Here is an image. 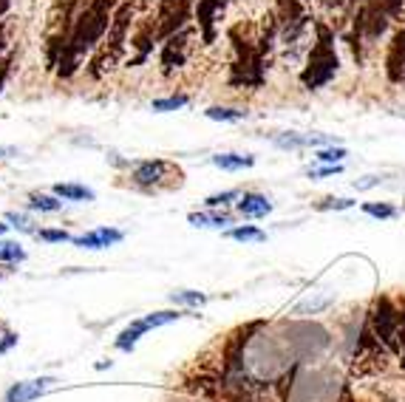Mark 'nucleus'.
Returning a JSON list of instances; mask_svg holds the SVG:
<instances>
[{"mask_svg":"<svg viewBox=\"0 0 405 402\" xmlns=\"http://www.w3.org/2000/svg\"><path fill=\"white\" fill-rule=\"evenodd\" d=\"M391 357L394 354L363 323L360 337H357V349H354V360H352V371H354V374L357 377H374V374H380V371H386V365H388Z\"/></svg>","mask_w":405,"mask_h":402,"instance_id":"20e7f679","label":"nucleus"},{"mask_svg":"<svg viewBox=\"0 0 405 402\" xmlns=\"http://www.w3.org/2000/svg\"><path fill=\"white\" fill-rule=\"evenodd\" d=\"M213 165L222 170H244V167H253L255 159L241 156V153H218V156H213Z\"/></svg>","mask_w":405,"mask_h":402,"instance_id":"f3484780","label":"nucleus"},{"mask_svg":"<svg viewBox=\"0 0 405 402\" xmlns=\"http://www.w3.org/2000/svg\"><path fill=\"white\" fill-rule=\"evenodd\" d=\"M17 346V331H12L3 320H0V354H9Z\"/></svg>","mask_w":405,"mask_h":402,"instance_id":"c756f323","label":"nucleus"},{"mask_svg":"<svg viewBox=\"0 0 405 402\" xmlns=\"http://www.w3.org/2000/svg\"><path fill=\"white\" fill-rule=\"evenodd\" d=\"M366 326L394 357H399V306L388 295H377L371 300Z\"/></svg>","mask_w":405,"mask_h":402,"instance_id":"7ed1b4c3","label":"nucleus"},{"mask_svg":"<svg viewBox=\"0 0 405 402\" xmlns=\"http://www.w3.org/2000/svg\"><path fill=\"white\" fill-rule=\"evenodd\" d=\"M0 281H3V272H0Z\"/></svg>","mask_w":405,"mask_h":402,"instance_id":"c03bdc74","label":"nucleus"},{"mask_svg":"<svg viewBox=\"0 0 405 402\" xmlns=\"http://www.w3.org/2000/svg\"><path fill=\"white\" fill-rule=\"evenodd\" d=\"M363 212L366 215H374V219H394V215H397V210L391 204H374V201L363 204Z\"/></svg>","mask_w":405,"mask_h":402,"instance_id":"7c9ffc66","label":"nucleus"},{"mask_svg":"<svg viewBox=\"0 0 405 402\" xmlns=\"http://www.w3.org/2000/svg\"><path fill=\"white\" fill-rule=\"evenodd\" d=\"M28 207L31 210H40V212H60L62 201L57 196H46V193H31L28 196Z\"/></svg>","mask_w":405,"mask_h":402,"instance_id":"412c9836","label":"nucleus"},{"mask_svg":"<svg viewBox=\"0 0 405 402\" xmlns=\"http://www.w3.org/2000/svg\"><path fill=\"white\" fill-rule=\"evenodd\" d=\"M207 113V119H215V122H241V119H246V111L244 108H207L204 111Z\"/></svg>","mask_w":405,"mask_h":402,"instance_id":"5701e85b","label":"nucleus"},{"mask_svg":"<svg viewBox=\"0 0 405 402\" xmlns=\"http://www.w3.org/2000/svg\"><path fill=\"white\" fill-rule=\"evenodd\" d=\"M6 230H9V224H0V235H3Z\"/></svg>","mask_w":405,"mask_h":402,"instance_id":"79ce46f5","label":"nucleus"},{"mask_svg":"<svg viewBox=\"0 0 405 402\" xmlns=\"http://www.w3.org/2000/svg\"><path fill=\"white\" fill-rule=\"evenodd\" d=\"M295 374H298V365L287 368L278 380H272V391H275L278 402H289V391H292V385H295Z\"/></svg>","mask_w":405,"mask_h":402,"instance_id":"6ab92c4d","label":"nucleus"},{"mask_svg":"<svg viewBox=\"0 0 405 402\" xmlns=\"http://www.w3.org/2000/svg\"><path fill=\"white\" fill-rule=\"evenodd\" d=\"M184 318V312H153V315H147V318H142L145 323H147V329H156V326H168V323H176V320H181Z\"/></svg>","mask_w":405,"mask_h":402,"instance_id":"a878e982","label":"nucleus"},{"mask_svg":"<svg viewBox=\"0 0 405 402\" xmlns=\"http://www.w3.org/2000/svg\"><path fill=\"white\" fill-rule=\"evenodd\" d=\"M318 162H326V165H340L343 159H346V147H323L318 150Z\"/></svg>","mask_w":405,"mask_h":402,"instance_id":"c85d7f7f","label":"nucleus"},{"mask_svg":"<svg viewBox=\"0 0 405 402\" xmlns=\"http://www.w3.org/2000/svg\"><path fill=\"white\" fill-rule=\"evenodd\" d=\"M399 365L405 368V298H402V303H399Z\"/></svg>","mask_w":405,"mask_h":402,"instance_id":"473e14b6","label":"nucleus"},{"mask_svg":"<svg viewBox=\"0 0 405 402\" xmlns=\"http://www.w3.org/2000/svg\"><path fill=\"white\" fill-rule=\"evenodd\" d=\"M352 204H354L352 199H323V201L315 204V210H346Z\"/></svg>","mask_w":405,"mask_h":402,"instance_id":"72a5a7b5","label":"nucleus"},{"mask_svg":"<svg viewBox=\"0 0 405 402\" xmlns=\"http://www.w3.org/2000/svg\"><path fill=\"white\" fill-rule=\"evenodd\" d=\"M238 212L244 215V219H264L267 212H272V201L261 193H241Z\"/></svg>","mask_w":405,"mask_h":402,"instance_id":"ddd939ff","label":"nucleus"},{"mask_svg":"<svg viewBox=\"0 0 405 402\" xmlns=\"http://www.w3.org/2000/svg\"><path fill=\"white\" fill-rule=\"evenodd\" d=\"M15 60H17V51H9L6 57H0V91H3L9 74H12V66H15Z\"/></svg>","mask_w":405,"mask_h":402,"instance_id":"2f4dec72","label":"nucleus"},{"mask_svg":"<svg viewBox=\"0 0 405 402\" xmlns=\"http://www.w3.org/2000/svg\"><path fill=\"white\" fill-rule=\"evenodd\" d=\"M193 402H199V399H193Z\"/></svg>","mask_w":405,"mask_h":402,"instance_id":"a18cd8bd","label":"nucleus"},{"mask_svg":"<svg viewBox=\"0 0 405 402\" xmlns=\"http://www.w3.org/2000/svg\"><path fill=\"white\" fill-rule=\"evenodd\" d=\"M329 136H298V134H284L278 136L275 145L278 147H309V145H329Z\"/></svg>","mask_w":405,"mask_h":402,"instance_id":"a211bd4d","label":"nucleus"},{"mask_svg":"<svg viewBox=\"0 0 405 402\" xmlns=\"http://www.w3.org/2000/svg\"><path fill=\"white\" fill-rule=\"evenodd\" d=\"M337 402H354V396H352V385H343V391H340V399Z\"/></svg>","mask_w":405,"mask_h":402,"instance_id":"58836bf2","label":"nucleus"},{"mask_svg":"<svg viewBox=\"0 0 405 402\" xmlns=\"http://www.w3.org/2000/svg\"><path fill=\"white\" fill-rule=\"evenodd\" d=\"M54 380L51 377H43V380H28V383H15L9 391H6V396H3V402H31V399H37L48 385H51Z\"/></svg>","mask_w":405,"mask_h":402,"instance_id":"f8f14e48","label":"nucleus"},{"mask_svg":"<svg viewBox=\"0 0 405 402\" xmlns=\"http://www.w3.org/2000/svg\"><path fill=\"white\" fill-rule=\"evenodd\" d=\"M329 303V298H323V300H315V303H303V306H298V315H303V312H318V309H323Z\"/></svg>","mask_w":405,"mask_h":402,"instance_id":"c9c22d12","label":"nucleus"},{"mask_svg":"<svg viewBox=\"0 0 405 402\" xmlns=\"http://www.w3.org/2000/svg\"><path fill=\"white\" fill-rule=\"evenodd\" d=\"M12 156H17L15 147H0V159H12Z\"/></svg>","mask_w":405,"mask_h":402,"instance_id":"a19ab883","label":"nucleus"},{"mask_svg":"<svg viewBox=\"0 0 405 402\" xmlns=\"http://www.w3.org/2000/svg\"><path fill=\"white\" fill-rule=\"evenodd\" d=\"M26 261V250L17 241H0V264H20Z\"/></svg>","mask_w":405,"mask_h":402,"instance_id":"4be33fe9","label":"nucleus"},{"mask_svg":"<svg viewBox=\"0 0 405 402\" xmlns=\"http://www.w3.org/2000/svg\"><path fill=\"white\" fill-rule=\"evenodd\" d=\"M170 300H173V303H184V306H204V303H207V295L190 292V289H181V292H173Z\"/></svg>","mask_w":405,"mask_h":402,"instance_id":"bb28decb","label":"nucleus"},{"mask_svg":"<svg viewBox=\"0 0 405 402\" xmlns=\"http://www.w3.org/2000/svg\"><path fill=\"white\" fill-rule=\"evenodd\" d=\"M377 181H380L377 176H366V181H354V188H357V190H368V188H374Z\"/></svg>","mask_w":405,"mask_h":402,"instance_id":"4c0bfd02","label":"nucleus"},{"mask_svg":"<svg viewBox=\"0 0 405 402\" xmlns=\"http://www.w3.org/2000/svg\"><path fill=\"white\" fill-rule=\"evenodd\" d=\"M145 331H147V323H145V320H134L128 329H125V331L116 337V349H119V351H134V346L142 340Z\"/></svg>","mask_w":405,"mask_h":402,"instance_id":"dca6fc26","label":"nucleus"},{"mask_svg":"<svg viewBox=\"0 0 405 402\" xmlns=\"http://www.w3.org/2000/svg\"><path fill=\"white\" fill-rule=\"evenodd\" d=\"M193 37V28L184 26L181 32L170 35L165 43H162V74L170 77L173 71H179L184 63H187V40Z\"/></svg>","mask_w":405,"mask_h":402,"instance_id":"6e6552de","label":"nucleus"},{"mask_svg":"<svg viewBox=\"0 0 405 402\" xmlns=\"http://www.w3.org/2000/svg\"><path fill=\"white\" fill-rule=\"evenodd\" d=\"M131 23H134V3H122L116 6L114 12V20H111V28H108V43L102 46L116 63L125 51V43H128V32H131Z\"/></svg>","mask_w":405,"mask_h":402,"instance_id":"0eeeda50","label":"nucleus"},{"mask_svg":"<svg viewBox=\"0 0 405 402\" xmlns=\"http://www.w3.org/2000/svg\"><path fill=\"white\" fill-rule=\"evenodd\" d=\"M114 0H88L85 6H80V12L74 15L71 32H69V43L62 51V60L57 66V77L60 80H71L80 71V63L88 51L97 48V43L108 35L111 20H114Z\"/></svg>","mask_w":405,"mask_h":402,"instance_id":"f257e3e1","label":"nucleus"},{"mask_svg":"<svg viewBox=\"0 0 405 402\" xmlns=\"http://www.w3.org/2000/svg\"><path fill=\"white\" fill-rule=\"evenodd\" d=\"M227 238H233V241H241V244H261V241H267V232L264 230H258V227H249V224H244V227H233L230 232H227Z\"/></svg>","mask_w":405,"mask_h":402,"instance_id":"aec40b11","label":"nucleus"},{"mask_svg":"<svg viewBox=\"0 0 405 402\" xmlns=\"http://www.w3.org/2000/svg\"><path fill=\"white\" fill-rule=\"evenodd\" d=\"M264 326H267V320H253L246 326L233 329L224 337V346H222V374H233V371L244 368V351L249 346V340H253Z\"/></svg>","mask_w":405,"mask_h":402,"instance_id":"39448f33","label":"nucleus"},{"mask_svg":"<svg viewBox=\"0 0 405 402\" xmlns=\"http://www.w3.org/2000/svg\"><path fill=\"white\" fill-rule=\"evenodd\" d=\"M386 77L394 85L405 82V23L394 32L388 51H386Z\"/></svg>","mask_w":405,"mask_h":402,"instance_id":"1a4fd4ad","label":"nucleus"},{"mask_svg":"<svg viewBox=\"0 0 405 402\" xmlns=\"http://www.w3.org/2000/svg\"><path fill=\"white\" fill-rule=\"evenodd\" d=\"M187 102H190V97L187 94H170V97H165V100H153V111H179V108H184Z\"/></svg>","mask_w":405,"mask_h":402,"instance_id":"b1692460","label":"nucleus"},{"mask_svg":"<svg viewBox=\"0 0 405 402\" xmlns=\"http://www.w3.org/2000/svg\"><path fill=\"white\" fill-rule=\"evenodd\" d=\"M312 28H315V43H312L306 66L300 71V82L309 91H318V88H323L334 80V74L340 68V60H337V51H334V32L332 28L321 20L312 23Z\"/></svg>","mask_w":405,"mask_h":402,"instance_id":"f03ea898","label":"nucleus"},{"mask_svg":"<svg viewBox=\"0 0 405 402\" xmlns=\"http://www.w3.org/2000/svg\"><path fill=\"white\" fill-rule=\"evenodd\" d=\"M125 238L122 230H114V227H100L93 232H85V235H77L71 238L77 246H82V250H105V246H114Z\"/></svg>","mask_w":405,"mask_h":402,"instance_id":"9b49d317","label":"nucleus"},{"mask_svg":"<svg viewBox=\"0 0 405 402\" xmlns=\"http://www.w3.org/2000/svg\"><path fill=\"white\" fill-rule=\"evenodd\" d=\"M193 227H224L233 224V215L227 210H207V212H190Z\"/></svg>","mask_w":405,"mask_h":402,"instance_id":"2eb2a0df","label":"nucleus"},{"mask_svg":"<svg viewBox=\"0 0 405 402\" xmlns=\"http://www.w3.org/2000/svg\"><path fill=\"white\" fill-rule=\"evenodd\" d=\"M224 12V6L218 0H196V9H193V20L201 32V43L204 46H213L215 43V20L218 15Z\"/></svg>","mask_w":405,"mask_h":402,"instance_id":"9d476101","label":"nucleus"},{"mask_svg":"<svg viewBox=\"0 0 405 402\" xmlns=\"http://www.w3.org/2000/svg\"><path fill=\"white\" fill-rule=\"evenodd\" d=\"M6 221H9L12 227H17L20 232L37 235V227H31V219H28V215H23V212H6Z\"/></svg>","mask_w":405,"mask_h":402,"instance_id":"cd10ccee","label":"nucleus"},{"mask_svg":"<svg viewBox=\"0 0 405 402\" xmlns=\"http://www.w3.org/2000/svg\"><path fill=\"white\" fill-rule=\"evenodd\" d=\"M37 238L40 241H48V244H57V241H71V235L66 230H37Z\"/></svg>","mask_w":405,"mask_h":402,"instance_id":"f704fd0d","label":"nucleus"},{"mask_svg":"<svg viewBox=\"0 0 405 402\" xmlns=\"http://www.w3.org/2000/svg\"><path fill=\"white\" fill-rule=\"evenodd\" d=\"M238 199H241V190H224V193H215V196L204 199V207L207 210H222V207H227L230 201H238Z\"/></svg>","mask_w":405,"mask_h":402,"instance_id":"393cba45","label":"nucleus"},{"mask_svg":"<svg viewBox=\"0 0 405 402\" xmlns=\"http://www.w3.org/2000/svg\"><path fill=\"white\" fill-rule=\"evenodd\" d=\"M54 196L57 199H66V201H93L97 193L85 184H74V181H66V184H57L54 188Z\"/></svg>","mask_w":405,"mask_h":402,"instance_id":"4468645a","label":"nucleus"},{"mask_svg":"<svg viewBox=\"0 0 405 402\" xmlns=\"http://www.w3.org/2000/svg\"><path fill=\"white\" fill-rule=\"evenodd\" d=\"M218 3H222V6H227V3H230V0H218Z\"/></svg>","mask_w":405,"mask_h":402,"instance_id":"37998d69","label":"nucleus"},{"mask_svg":"<svg viewBox=\"0 0 405 402\" xmlns=\"http://www.w3.org/2000/svg\"><path fill=\"white\" fill-rule=\"evenodd\" d=\"M170 173H179V167H173L168 159H145L134 167L131 181L142 193H156V190H162V184Z\"/></svg>","mask_w":405,"mask_h":402,"instance_id":"423d86ee","label":"nucleus"},{"mask_svg":"<svg viewBox=\"0 0 405 402\" xmlns=\"http://www.w3.org/2000/svg\"><path fill=\"white\" fill-rule=\"evenodd\" d=\"M6 51V23L0 20V54Z\"/></svg>","mask_w":405,"mask_h":402,"instance_id":"ea45409f","label":"nucleus"},{"mask_svg":"<svg viewBox=\"0 0 405 402\" xmlns=\"http://www.w3.org/2000/svg\"><path fill=\"white\" fill-rule=\"evenodd\" d=\"M343 167L340 165H326V167H321V170H312V179H318V176H334V173H340Z\"/></svg>","mask_w":405,"mask_h":402,"instance_id":"e433bc0d","label":"nucleus"}]
</instances>
